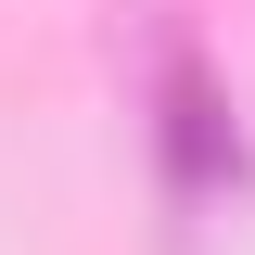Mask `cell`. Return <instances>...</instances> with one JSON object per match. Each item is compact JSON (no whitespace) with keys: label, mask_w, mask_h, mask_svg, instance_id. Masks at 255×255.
Listing matches in <instances>:
<instances>
[{"label":"cell","mask_w":255,"mask_h":255,"mask_svg":"<svg viewBox=\"0 0 255 255\" xmlns=\"http://www.w3.org/2000/svg\"><path fill=\"white\" fill-rule=\"evenodd\" d=\"M153 140H166V166H179V191L243 179V140L217 128V90H204V64H166V115H153Z\"/></svg>","instance_id":"6da1fadb"}]
</instances>
